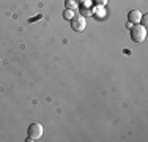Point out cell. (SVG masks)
Returning <instances> with one entry per match:
<instances>
[{
	"label": "cell",
	"mask_w": 148,
	"mask_h": 142,
	"mask_svg": "<svg viewBox=\"0 0 148 142\" xmlns=\"http://www.w3.org/2000/svg\"><path fill=\"white\" fill-rule=\"evenodd\" d=\"M129 37L134 43H142L147 38V28L145 26H132L131 32H129Z\"/></svg>",
	"instance_id": "obj_1"
},
{
	"label": "cell",
	"mask_w": 148,
	"mask_h": 142,
	"mask_svg": "<svg viewBox=\"0 0 148 142\" xmlns=\"http://www.w3.org/2000/svg\"><path fill=\"white\" fill-rule=\"evenodd\" d=\"M43 136V125L41 123H32L27 128V141H38Z\"/></svg>",
	"instance_id": "obj_2"
},
{
	"label": "cell",
	"mask_w": 148,
	"mask_h": 142,
	"mask_svg": "<svg viewBox=\"0 0 148 142\" xmlns=\"http://www.w3.org/2000/svg\"><path fill=\"white\" fill-rule=\"evenodd\" d=\"M71 27H73V30H76V32L85 30V27H87L85 17H84L82 14H74L73 19H71Z\"/></svg>",
	"instance_id": "obj_3"
},
{
	"label": "cell",
	"mask_w": 148,
	"mask_h": 142,
	"mask_svg": "<svg viewBox=\"0 0 148 142\" xmlns=\"http://www.w3.org/2000/svg\"><path fill=\"white\" fill-rule=\"evenodd\" d=\"M140 19H142V13H140L139 10H131V11L128 13V22L139 24Z\"/></svg>",
	"instance_id": "obj_4"
},
{
	"label": "cell",
	"mask_w": 148,
	"mask_h": 142,
	"mask_svg": "<svg viewBox=\"0 0 148 142\" xmlns=\"http://www.w3.org/2000/svg\"><path fill=\"white\" fill-rule=\"evenodd\" d=\"M65 5H66V10H76L77 0H65Z\"/></svg>",
	"instance_id": "obj_5"
},
{
	"label": "cell",
	"mask_w": 148,
	"mask_h": 142,
	"mask_svg": "<svg viewBox=\"0 0 148 142\" xmlns=\"http://www.w3.org/2000/svg\"><path fill=\"white\" fill-rule=\"evenodd\" d=\"M73 16H74L73 10H65V13H63V17H65V19H73Z\"/></svg>",
	"instance_id": "obj_6"
},
{
	"label": "cell",
	"mask_w": 148,
	"mask_h": 142,
	"mask_svg": "<svg viewBox=\"0 0 148 142\" xmlns=\"http://www.w3.org/2000/svg\"><path fill=\"white\" fill-rule=\"evenodd\" d=\"M140 21H142V24H143V26H147V16H142V19H140Z\"/></svg>",
	"instance_id": "obj_7"
},
{
	"label": "cell",
	"mask_w": 148,
	"mask_h": 142,
	"mask_svg": "<svg viewBox=\"0 0 148 142\" xmlns=\"http://www.w3.org/2000/svg\"><path fill=\"white\" fill-rule=\"evenodd\" d=\"M96 3H98V5H104L106 0H96Z\"/></svg>",
	"instance_id": "obj_8"
}]
</instances>
